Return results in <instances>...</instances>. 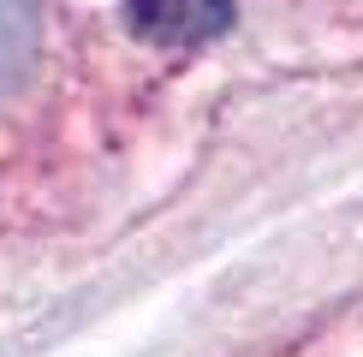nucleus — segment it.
<instances>
[{"label":"nucleus","instance_id":"f257e3e1","mask_svg":"<svg viewBox=\"0 0 363 357\" xmlns=\"http://www.w3.org/2000/svg\"><path fill=\"white\" fill-rule=\"evenodd\" d=\"M125 12L149 42L191 48V42H208V36H220L233 24L238 0H125Z\"/></svg>","mask_w":363,"mask_h":357},{"label":"nucleus","instance_id":"f03ea898","mask_svg":"<svg viewBox=\"0 0 363 357\" xmlns=\"http://www.w3.org/2000/svg\"><path fill=\"white\" fill-rule=\"evenodd\" d=\"M42 54V0H0V96L36 72Z\"/></svg>","mask_w":363,"mask_h":357}]
</instances>
